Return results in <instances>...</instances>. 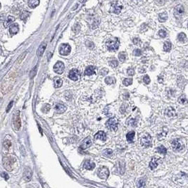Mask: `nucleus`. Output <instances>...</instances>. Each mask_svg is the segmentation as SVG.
<instances>
[{
    "label": "nucleus",
    "mask_w": 188,
    "mask_h": 188,
    "mask_svg": "<svg viewBox=\"0 0 188 188\" xmlns=\"http://www.w3.org/2000/svg\"><path fill=\"white\" fill-rule=\"evenodd\" d=\"M119 44H120V41L117 37L109 40H107V42L106 43L107 49L109 51H112V52L117 50L118 49Z\"/></svg>",
    "instance_id": "1"
},
{
    "label": "nucleus",
    "mask_w": 188,
    "mask_h": 188,
    "mask_svg": "<svg viewBox=\"0 0 188 188\" xmlns=\"http://www.w3.org/2000/svg\"><path fill=\"white\" fill-rule=\"evenodd\" d=\"M106 127L110 129L111 130L116 131L118 130V121L115 118H109L107 122L106 123Z\"/></svg>",
    "instance_id": "2"
},
{
    "label": "nucleus",
    "mask_w": 188,
    "mask_h": 188,
    "mask_svg": "<svg viewBox=\"0 0 188 188\" xmlns=\"http://www.w3.org/2000/svg\"><path fill=\"white\" fill-rule=\"evenodd\" d=\"M71 50V47L68 44H61L59 47V54L63 56L68 55Z\"/></svg>",
    "instance_id": "3"
},
{
    "label": "nucleus",
    "mask_w": 188,
    "mask_h": 188,
    "mask_svg": "<svg viewBox=\"0 0 188 188\" xmlns=\"http://www.w3.org/2000/svg\"><path fill=\"white\" fill-rule=\"evenodd\" d=\"M184 11H185V9L183 7V6L182 4H178L177 5L175 9H174V16L175 17L177 18V19H180L183 13H184Z\"/></svg>",
    "instance_id": "4"
},
{
    "label": "nucleus",
    "mask_w": 188,
    "mask_h": 188,
    "mask_svg": "<svg viewBox=\"0 0 188 188\" xmlns=\"http://www.w3.org/2000/svg\"><path fill=\"white\" fill-rule=\"evenodd\" d=\"M123 6L121 4L120 1H114L112 3L111 8V11L115 14H118L121 11L122 9Z\"/></svg>",
    "instance_id": "5"
},
{
    "label": "nucleus",
    "mask_w": 188,
    "mask_h": 188,
    "mask_svg": "<svg viewBox=\"0 0 188 188\" xmlns=\"http://www.w3.org/2000/svg\"><path fill=\"white\" fill-rule=\"evenodd\" d=\"M13 123L16 130H18L21 127V119L19 117V111H16L13 117Z\"/></svg>",
    "instance_id": "6"
},
{
    "label": "nucleus",
    "mask_w": 188,
    "mask_h": 188,
    "mask_svg": "<svg viewBox=\"0 0 188 188\" xmlns=\"http://www.w3.org/2000/svg\"><path fill=\"white\" fill-rule=\"evenodd\" d=\"M98 176L102 179L106 180L109 176V170L106 167H102L98 171Z\"/></svg>",
    "instance_id": "7"
},
{
    "label": "nucleus",
    "mask_w": 188,
    "mask_h": 188,
    "mask_svg": "<svg viewBox=\"0 0 188 188\" xmlns=\"http://www.w3.org/2000/svg\"><path fill=\"white\" fill-rule=\"evenodd\" d=\"M64 63L61 61H58L54 66V71L58 74H62L64 71Z\"/></svg>",
    "instance_id": "8"
},
{
    "label": "nucleus",
    "mask_w": 188,
    "mask_h": 188,
    "mask_svg": "<svg viewBox=\"0 0 188 188\" xmlns=\"http://www.w3.org/2000/svg\"><path fill=\"white\" fill-rule=\"evenodd\" d=\"M79 77H80V72L78 69L73 68L70 71L68 74V78L70 79H71L73 81H76L78 80Z\"/></svg>",
    "instance_id": "9"
},
{
    "label": "nucleus",
    "mask_w": 188,
    "mask_h": 188,
    "mask_svg": "<svg viewBox=\"0 0 188 188\" xmlns=\"http://www.w3.org/2000/svg\"><path fill=\"white\" fill-rule=\"evenodd\" d=\"M140 143H141L142 146H145V147L149 146L152 144V137L149 135L144 136L143 137H142V139L140 140Z\"/></svg>",
    "instance_id": "10"
},
{
    "label": "nucleus",
    "mask_w": 188,
    "mask_h": 188,
    "mask_svg": "<svg viewBox=\"0 0 188 188\" xmlns=\"http://www.w3.org/2000/svg\"><path fill=\"white\" fill-rule=\"evenodd\" d=\"M171 145L173 150L176 152H180L183 149V145L180 143V142L178 139H173L171 142Z\"/></svg>",
    "instance_id": "11"
},
{
    "label": "nucleus",
    "mask_w": 188,
    "mask_h": 188,
    "mask_svg": "<svg viewBox=\"0 0 188 188\" xmlns=\"http://www.w3.org/2000/svg\"><path fill=\"white\" fill-rule=\"evenodd\" d=\"M12 158L11 157H4L3 158V164H4V168L9 170V171H11L12 170V168H11V165L13 164L12 162Z\"/></svg>",
    "instance_id": "12"
},
{
    "label": "nucleus",
    "mask_w": 188,
    "mask_h": 188,
    "mask_svg": "<svg viewBox=\"0 0 188 188\" xmlns=\"http://www.w3.org/2000/svg\"><path fill=\"white\" fill-rule=\"evenodd\" d=\"M92 143V142L91 137H87V138H85L84 139L83 141V142L81 143L80 148L82 149H87V148H88V147H90V146H91Z\"/></svg>",
    "instance_id": "13"
},
{
    "label": "nucleus",
    "mask_w": 188,
    "mask_h": 188,
    "mask_svg": "<svg viewBox=\"0 0 188 188\" xmlns=\"http://www.w3.org/2000/svg\"><path fill=\"white\" fill-rule=\"evenodd\" d=\"M160 158H157V157H153L152 159L151 160L150 163H149V167L152 170H154L158 166L159 162H160Z\"/></svg>",
    "instance_id": "14"
},
{
    "label": "nucleus",
    "mask_w": 188,
    "mask_h": 188,
    "mask_svg": "<svg viewBox=\"0 0 188 188\" xmlns=\"http://www.w3.org/2000/svg\"><path fill=\"white\" fill-rule=\"evenodd\" d=\"M23 178L25 181L28 182L31 180L32 178V170L30 168H26L24 173H23Z\"/></svg>",
    "instance_id": "15"
},
{
    "label": "nucleus",
    "mask_w": 188,
    "mask_h": 188,
    "mask_svg": "<svg viewBox=\"0 0 188 188\" xmlns=\"http://www.w3.org/2000/svg\"><path fill=\"white\" fill-rule=\"evenodd\" d=\"M94 138L96 139H100L103 142H104L106 140V133L103 131H99L95 135H94Z\"/></svg>",
    "instance_id": "16"
},
{
    "label": "nucleus",
    "mask_w": 188,
    "mask_h": 188,
    "mask_svg": "<svg viewBox=\"0 0 188 188\" xmlns=\"http://www.w3.org/2000/svg\"><path fill=\"white\" fill-rule=\"evenodd\" d=\"M66 106L61 104H58L55 106V111L57 114H62L64 111H66Z\"/></svg>",
    "instance_id": "17"
},
{
    "label": "nucleus",
    "mask_w": 188,
    "mask_h": 188,
    "mask_svg": "<svg viewBox=\"0 0 188 188\" xmlns=\"http://www.w3.org/2000/svg\"><path fill=\"white\" fill-rule=\"evenodd\" d=\"M95 167V164L91 161L90 160H87L84 164V168L87 170H92Z\"/></svg>",
    "instance_id": "18"
},
{
    "label": "nucleus",
    "mask_w": 188,
    "mask_h": 188,
    "mask_svg": "<svg viewBox=\"0 0 188 188\" xmlns=\"http://www.w3.org/2000/svg\"><path fill=\"white\" fill-rule=\"evenodd\" d=\"M46 45H47V44L45 42H43V43L41 44V45L39 47V48H38V49L37 51V55L38 56H41L42 54H44V51H45V49H46Z\"/></svg>",
    "instance_id": "19"
},
{
    "label": "nucleus",
    "mask_w": 188,
    "mask_h": 188,
    "mask_svg": "<svg viewBox=\"0 0 188 188\" xmlns=\"http://www.w3.org/2000/svg\"><path fill=\"white\" fill-rule=\"evenodd\" d=\"M19 30V27L17 24H12L10 26L9 28V32L11 35H16Z\"/></svg>",
    "instance_id": "20"
},
{
    "label": "nucleus",
    "mask_w": 188,
    "mask_h": 188,
    "mask_svg": "<svg viewBox=\"0 0 188 188\" xmlns=\"http://www.w3.org/2000/svg\"><path fill=\"white\" fill-rule=\"evenodd\" d=\"M63 84V80L58 77H55L54 78V86L56 88H59L60 87H61Z\"/></svg>",
    "instance_id": "21"
},
{
    "label": "nucleus",
    "mask_w": 188,
    "mask_h": 188,
    "mask_svg": "<svg viewBox=\"0 0 188 188\" xmlns=\"http://www.w3.org/2000/svg\"><path fill=\"white\" fill-rule=\"evenodd\" d=\"M166 114L168 117H173L176 115V110L173 107H168L166 110Z\"/></svg>",
    "instance_id": "22"
},
{
    "label": "nucleus",
    "mask_w": 188,
    "mask_h": 188,
    "mask_svg": "<svg viewBox=\"0 0 188 188\" xmlns=\"http://www.w3.org/2000/svg\"><path fill=\"white\" fill-rule=\"evenodd\" d=\"M15 21V18L14 17H13V16H8L7 17V18L6 19V21H4V27H6V28H8L9 25H10L13 22V21Z\"/></svg>",
    "instance_id": "23"
},
{
    "label": "nucleus",
    "mask_w": 188,
    "mask_h": 188,
    "mask_svg": "<svg viewBox=\"0 0 188 188\" xmlns=\"http://www.w3.org/2000/svg\"><path fill=\"white\" fill-rule=\"evenodd\" d=\"M168 18V13L166 12H163L161 13L158 15V21L161 23H164L165 21L167 20Z\"/></svg>",
    "instance_id": "24"
},
{
    "label": "nucleus",
    "mask_w": 188,
    "mask_h": 188,
    "mask_svg": "<svg viewBox=\"0 0 188 188\" xmlns=\"http://www.w3.org/2000/svg\"><path fill=\"white\" fill-rule=\"evenodd\" d=\"M135 132L134 131H131V132H129L127 135H126V138H127V140L129 143H132L133 142V139H134V137H135Z\"/></svg>",
    "instance_id": "25"
},
{
    "label": "nucleus",
    "mask_w": 188,
    "mask_h": 188,
    "mask_svg": "<svg viewBox=\"0 0 188 188\" xmlns=\"http://www.w3.org/2000/svg\"><path fill=\"white\" fill-rule=\"evenodd\" d=\"M40 4V1L38 0H30L28 1V6L31 9H34L36 6H37Z\"/></svg>",
    "instance_id": "26"
},
{
    "label": "nucleus",
    "mask_w": 188,
    "mask_h": 188,
    "mask_svg": "<svg viewBox=\"0 0 188 188\" xmlns=\"http://www.w3.org/2000/svg\"><path fill=\"white\" fill-rule=\"evenodd\" d=\"M94 67L93 66H89L86 68V70L85 71V75H91L94 73Z\"/></svg>",
    "instance_id": "27"
},
{
    "label": "nucleus",
    "mask_w": 188,
    "mask_h": 188,
    "mask_svg": "<svg viewBox=\"0 0 188 188\" xmlns=\"http://www.w3.org/2000/svg\"><path fill=\"white\" fill-rule=\"evenodd\" d=\"M178 40L179 41L181 42H186V39H187V37H186V35L183 32H181L178 35Z\"/></svg>",
    "instance_id": "28"
},
{
    "label": "nucleus",
    "mask_w": 188,
    "mask_h": 188,
    "mask_svg": "<svg viewBox=\"0 0 188 188\" xmlns=\"http://www.w3.org/2000/svg\"><path fill=\"white\" fill-rule=\"evenodd\" d=\"M178 102L181 104H185L188 102V99L185 95H182L181 97H180V98L178 99Z\"/></svg>",
    "instance_id": "29"
},
{
    "label": "nucleus",
    "mask_w": 188,
    "mask_h": 188,
    "mask_svg": "<svg viewBox=\"0 0 188 188\" xmlns=\"http://www.w3.org/2000/svg\"><path fill=\"white\" fill-rule=\"evenodd\" d=\"M171 47H172V44L170 42H164V51L166 52H169L170 49H171Z\"/></svg>",
    "instance_id": "30"
},
{
    "label": "nucleus",
    "mask_w": 188,
    "mask_h": 188,
    "mask_svg": "<svg viewBox=\"0 0 188 188\" xmlns=\"http://www.w3.org/2000/svg\"><path fill=\"white\" fill-rule=\"evenodd\" d=\"M157 150L158 153H160V154H166V152H167L166 149L164 146H162V145L158 146Z\"/></svg>",
    "instance_id": "31"
},
{
    "label": "nucleus",
    "mask_w": 188,
    "mask_h": 188,
    "mask_svg": "<svg viewBox=\"0 0 188 188\" xmlns=\"http://www.w3.org/2000/svg\"><path fill=\"white\" fill-rule=\"evenodd\" d=\"M126 56H127V54L124 52L119 53V54H118V59L121 62L125 61V60L126 59Z\"/></svg>",
    "instance_id": "32"
},
{
    "label": "nucleus",
    "mask_w": 188,
    "mask_h": 188,
    "mask_svg": "<svg viewBox=\"0 0 188 188\" xmlns=\"http://www.w3.org/2000/svg\"><path fill=\"white\" fill-rule=\"evenodd\" d=\"M145 182L143 179H139L137 182L138 188H145Z\"/></svg>",
    "instance_id": "33"
},
{
    "label": "nucleus",
    "mask_w": 188,
    "mask_h": 188,
    "mask_svg": "<svg viewBox=\"0 0 188 188\" xmlns=\"http://www.w3.org/2000/svg\"><path fill=\"white\" fill-rule=\"evenodd\" d=\"M115 82V80L114 78H113L112 77H107L105 79V83L108 85H111V84L114 83Z\"/></svg>",
    "instance_id": "34"
},
{
    "label": "nucleus",
    "mask_w": 188,
    "mask_h": 188,
    "mask_svg": "<svg viewBox=\"0 0 188 188\" xmlns=\"http://www.w3.org/2000/svg\"><path fill=\"white\" fill-rule=\"evenodd\" d=\"M29 15H30V13H29L27 11H23L22 13H21V18L22 20H25V19L29 16Z\"/></svg>",
    "instance_id": "35"
},
{
    "label": "nucleus",
    "mask_w": 188,
    "mask_h": 188,
    "mask_svg": "<svg viewBox=\"0 0 188 188\" xmlns=\"http://www.w3.org/2000/svg\"><path fill=\"white\" fill-rule=\"evenodd\" d=\"M112 153H113V152H112V150L111 149H105L104 151L103 152V154L106 156V157H109V156H111V154H112Z\"/></svg>",
    "instance_id": "36"
},
{
    "label": "nucleus",
    "mask_w": 188,
    "mask_h": 188,
    "mask_svg": "<svg viewBox=\"0 0 188 188\" xmlns=\"http://www.w3.org/2000/svg\"><path fill=\"white\" fill-rule=\"evenodd\" d=\"M37 66H35L34 68L31 71L30 74V78H34V77L35 76L36 73H37Z\"/></svg>",
    "instance_id": "37"
},
{
    "label": "nucleus",
    "mask_w": 188,
    "mask_h": 188,
    "mask_svg": "<svg viewBox=\"0 0 188 188\" xmlns=\"http://www.w3.org/2000/svg\"><path fill=\"white\" fill-rule=\"evenodd\" d=\"M133 83V79L131 78H126L123 80V85L125 86H128Z\"/></svg>",
    "instance_id": "38"
},
{
    "label": "nucleus",
    "mask_w": 188,
    "mask_h": 188,
    "mask_svg": "<svg viewBox=\"0 0 188 188\" xmlns=\"http://www.w3.org/2000/svg\"><path fill=\"white\" fill-rule=\"evenodd\" d=\"M109 65H110L112 68H115L116 66H118V62L117 60H115V59H113V60H111V61L109 62Z\"/></svg>",
    "instance_id": "39"
},
{
    "label": "nucleus",
    "mask_w": 188,
    "mask_h": 188,
    "mask_svg": "<svg viewBox=\"0 0 188 188\" xmlns=\"http://www.w3.org/2000/svg\"><path fill=\"white\" fill-rule=\"evenodd\" d=\"M50 110V106L49 104H45L42 107V111L44 113H47Z\"/></svg>",
    "instance_id": "40"
},
{
    "label": "nucleus",
    "mask_w": 188,
    "mask_h": 188,
    "mask_svg": "<svg viewBox=\"0 0 188 188\" xmlns=\"http://www.w3.org/2000/svg\"><path fill=\"white\" fill-rule=\"evenodd\" d=\"M4 146L6 149H9L11 146V142L9 140H5L4 142Z\"/></svg>",
    "instance_id": "41"
},
{
    "label": "nucleus",
    "mask_w": 188,
    "mask_h": 188,
    "mask_svg": "<svg viewBox=\"0 0 188 188\" xmlns=\"http://www.w3.org/2000/svg\"><path fill=\"white\" fill-rule=\"evenodd\" d=\"M127 123H128L129 125H131V126H133V127L136 126V121L135 119H133V118H130V119L127 121Z\"/></svg>",
    "instance_id": "42"
},
{
    "label": "nucleus",
    "mask_w": 188,
    "mask_h": 188,
    "mask_svg": "<svg viewBox=\"0 0 188 188\" xmlns=\"http://www.w3.org/2000/svg\"><path fill=\"white\" fill-rule=\"evenodd\" d=\"M133 54L135 56H139L142 55V51L140 49H136L133 52Z\"/></svg>",
    "instance_id": "43"
},
{
    "label": "nucleus",
    "mask_w": 188,
    "mask_h": 188,
    "mask_svg": "<svg viewBox=\"0 0 188 188\" xmlns=\"http://www.w3.org/2000/svg\"><path fill=\"white\" fill-rule=\"evenodd\" d=\"M158 35L161 37H165L166 36V32L164 30H160L158 31Z\"/></svg>",
    "instance_id": "44"
},
{
    "label": "nucleus",
    "mask_w": 188,
    "mask_h": 188,
    "mask_svg": "<svg viewBox=\"0 0 188 188\" xmlns=\"http://www.w3.org/2000/svg\"><path fill=\"white\" fill-rule=\"evenodd\" d=\"M142 79H143V81L146 84H149L150 83V78H149V75H145V76L142 78Z\"/></svg>",
    "instance_id": "45"
},
{
    "label": "nucleus",
    "mask_w": 188,
    "mask_h": 188,
    "mask_svg": "<svg viewBox=\"0 0 188 188\" xmlns=\"http://www.w3.org/2000/svg\"><path fill=\"white\" fill-rule=\"evenodd\" d=\"M127 74L130 75V76H132V75H133L134 74H135V71H134V69H133V68H128L127 69Z\"/></svg>",
    "instance_id": "46"
},
{
    "label": "nucleus",
    "mask_w": 188,
    "mask_h": 188,
    "mask_svg": "<svg viewBox=\"0 0 188 188\" xmlns=\"http://www.w3.org/2000/svg\"><path fill=\"white\" fill-rule=\"evenodd\" d=\"M1 176L3 177V178H4L5 180H8L9 177V175L6 173V172H3L2 173H1Z\"/></svg>",
    "instance_id": "47"
},
{
    "label": "nucleus",
    "mask_w": 188,
    "mask_h": 188,
    "mask_svg": "<svg viewBox=\"0 0 188 188\" xmlns=\"http://www.w3.org/2000/svg\"><path fill=\"white\" fill-rule=\"evenodd\" d=\"M139 42H140V40H139V38H134V39H133V43H134L135 45L139 44Z\"/></svg>",
    "instance_id": "48"
},
{
    "label": "nucleus",
    "mask_w": 188,
    "mask_h": 188,
    "mask_svg": "<svg viewBox=\"0 0 188 188\" xmlns=\"http://www.w3.org/2000/svg\"><path fill=\"white\" fill-rule=\"evenodd\" d=\"M13 102H11L10 103H9V104L8 105V107H7V109H6V112H7V113L10 111V109H11L12 106H13Z\"/></svg>",
    "instance_id": "49"
},
{
    "label": "nucleus",
    "mask_w": 188,
    "mask_h": 188,
    "mask_svg": "<svg viewBox=\"0 0 188 188\" xmlns=\"http://www.w3.org/2000/svg\"><path fill=\"white\" fill-rule=\"evenodd\" d=\"M0 52H1V47H0Z\"/></svg>",
    "instance_id": "50"
},
{
    "label": "nucleus",
    "mask_w": 188,
    "mask_h": 188,
    "mask_svg": "<svg viewBox=\"0 0 188 188\" xmlns=\"http://www.w3.org/2000/svg\"><path fill=\"white\" fill-rule=\"evenodd\" d=\"M0 7H1V4H0Z\"/></svg>",
    "instance_id": "51"
}]
</instances>
